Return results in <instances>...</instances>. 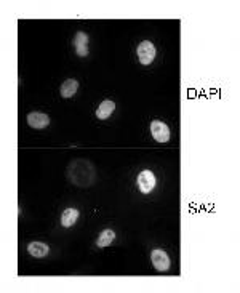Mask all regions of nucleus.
<instances>
[{
    "label": "nucleus",
    "instance_id": "f257e3e1",
    "mask_svg": "<svg viewBox=\"0 0 240 293\" xmlns=\"http://www.w3.org/2000/svg\"><path fill=\"white\" fill-rule=\"evenodd\" d=\"M67 178H69L75 186L88 187L95 181V167L88 160H74L67 167Z\"/></svg>",
    "mask_w": 240,
    "mask_h": 293
},
{
    "label": "nucleus",
    "instance_id": "f03ea898",
    "mask_svg": "<svg viewBox=\"0 0 240 293\" xmlns=\"http://www.w3.org/2000/svg\"><path fill=\"white\" fill-rule=\"evenodd\" d=\"M136 53H138V59H140V63L143 66H149L154 59H156V47H154L152 42L144 40L138 45Z\"/></svg>",
    "mask_w": 240,
    "mask_h": 293
},
{
    "label": "nucleus",
    "instance_id": "7ed1b4c3",
    "mask_svg": "<svg viewBox=\"0 0 240 293\" xmlns=\"http://www.w3.org/2000/svg\"><path fill=\"white\" fill-rule=\"evenodd\" d=\"M151 261H152V266L156 268L157 271L160 272H165L170 269V256L167 255V252L160 248H154L152 253H151Z\"/></svg>",
    "mask_w": 240,
    "mask_h": 293
},
{
    "label": "nucleus",
    "instance_id": "20e7f679",
    "mask_svg": "<svg viewBox=\"0 0 240 293\" xmlns=\"http://www.w3.org/2000/svg\"><path fill=\"white\" fill-rule=\"evenodd\" d=\"M151 135H152L154 140L159 141V143H168L170 136H171L168 125L160 122V120H152L151 122Z\"/></svg>",
    "mask_w": 240,
    "mask_h": 293
},
{
    "label": "nucleus",
    "instance_id": "39448f33",
    "mask_svg": "<svg viewBox=\"0 0 240 293\" xmlns=\"http://www.w3.org/2000/svg\"><path fill=\"white\" fill-rule=\"evenodd\" d=\"M136 183H138V189L143 194H149L152 192V189L156 187V176H154L151 170H143L138 175Z\"/></svg>",
    "mask_w": 240,
    "mask_h": 293
},
{
    "label": "nucleus",
    "instance_id": "423d86ee",
    "mask_svg": "<svg viewBox=\"0 0 240 293\" xmlns=\"http://www.w3.org/2000/svg\"><path fill=\"white\" fill-rule=\"evenodd\" d=\"M26 120H28L29 127L37 128V130L50 125V117L47 114H44V113H29L28 117H26Z\"/></svg>",
    "mask_w": 240,
    "mask_h": 293
},
{
    "label": "nucleus",
    "instance_id": "0eeeda50",
    "mask_svg": "<svg viewBox=\"0 0 240 293\" xmlns=\"http://www.w3.org/2000/svg\"><path fill=\"white\" fill-rule=\"evenodd\" d=\"M74 48L75 53L79 56H87L88 55V36L85 32H77L74 37Z\"/></svg>",
    "mask_w": 240,
    "mask_h": 293
},
{
    "label": "nucleus",
    "instance_id": "6e6552de",
    "mask_svg": "<svg viewBox=\"0 0 240 293\" xmlns=\"http://www.w3.org/2000/svg\"><path fill=\"white\" fill-rule=\"evenodd\" d=\"M114 111H115V103L110 101V100H106V101H102L101 105L98 106L96 117L101 119V120H106V119H109L110 116H112Z\"/></svg>",
    "mask_w": 240,
    "mask_h": 293
},
{
    "label": "nucleus",
    "instance_id": "1a4fd4ad",
    "mask_svg": "<svg viewBox=\"0 0 240 293\" xmlns=\"http://www.w3.org/2000/svg\"><path fill=\"white\" fill-rule=\"evenodd\" d=\"M77 90H79V82H77L75 79H67L63 82L61 85V90H59V93H61L63 98H72L74 94L77 93Z\"/></svg>",
    "mask_w": 240,
    "mask_h": 293
},
{
    "label": "nucleus",
    "instance_id": "9d476101",
    "mask_svg": "<svg viewBox=\"0 0 240 293\" xmlns=\"http://www.w3.org/2000/svg\"><path fill=\"white\" fill-rule=\"evenodd\" d=\"M28 252L36 258H44L50 253V247L44 242H31L28 245Z\"/></svg>",
    "mask_w": 240,
    "mask_h": 293
},
{
    "label": "nucleus",
    "instance_id": "9b49d317",
    "mask_svg": "<svg viewBox=\"0 0 240 293\" xmlns=\"http://www.w3.org/2000/svg\"><path fill=\"white\" fill-rule=\"evenodd\" d=\"M79 220V210L77 209H66L61 215V225L64 228H71Z\"/></svg>",
    "mask_w": 240,
    "mask_h": 293
},
{
    "label": "nucleus",
    "instance_id": "f8f14e48",
    "mask_svg": "<svg viewBox=\"0 0 240 293\" xmlns=\"http://www.w3.org/2000/svg\"><path fill=\"white\" fill-rule=\"evenodd\" d=\"M114 239H115V232L112 231V229H104L99 234V237H98V240H96V244H98V247H101V248H104V247H109L110 244L114 242Z\"/></svg>",
    "mask_w": 240,
    "mask_h": 293
}]
</instances>
